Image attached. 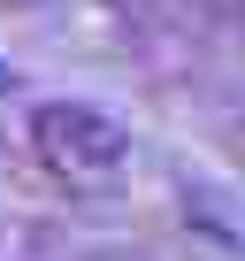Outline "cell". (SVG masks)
I'll list each match as a JSON object with an SVG mask.
<instances>
[{
    "label": "cell",
    "mask_w": 245,
    "mask_h": 261,
    "mask_svg": "<svg viewBox=\"0 0 245 261\" xmlns=\"http://www.w3.org/2000/svg\"><path fill=\"white\" fill-rule=\"evenodd\" d=\"M31 154L69 192H107L131 177V123L92 100H46L31 108Z\"/></svg>",
    "instance_id": "obj_1"
},
{
    "label": "cell",
    "mask_w": 245,
    "mask_h": 261,
    "mask_svg": "<svg viewBox=\"0 0 245 261\" xmlns=\"http://www.w3.org/2000/svg\"><path fill=\"white\" fill-rule=\"evenodd\" d=\"M107 261H138V253H107Z\"/></svg>",
    "instance_id": "obj_2"
}]
</instances>
